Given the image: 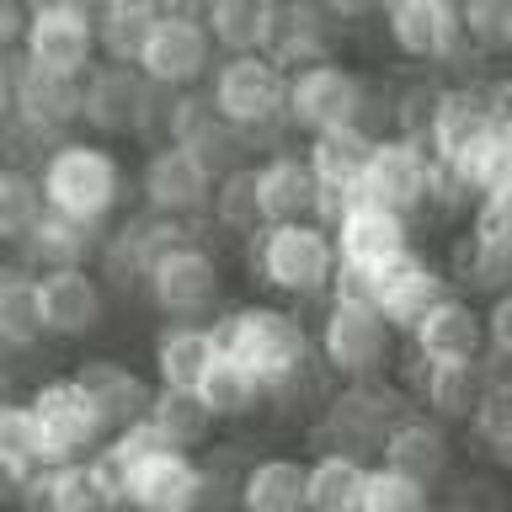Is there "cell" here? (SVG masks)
I'll use <instances>...</instances> for the list:
<instances>
[{"label":"cell","instance_id":"e0dca14e","mask_svg":"<svg viewBox=\"0 0 512 512\" xmlns=\"http://www.w3.org/2000/svg\"><path fill=\"white\" fill-rule=\"evenodd\" d=\"M144 80L139 64H123V59H96L86 75H80V128L96 139H134V123H139V107H144Z\"/></svg>","mask_w":512,"mask_h":512},{"label":"cell","instance_id":"ee69618b","mask_svg":"<svg viewBox=\"0 0 512 512\" xmlns=\"http://www.w3.org/2000/svg\"><path fill=\"white\" fill-rule=\"evenodd\" d=\"M48 486H54V502L48 512H91V507H112V496L96 475L91 454L80 459H48Z\"/></svg>","mask_w":512,"mask_h":512},{"label":"cell","instance_id":"bcb514c9","mask_svg":"<svg viewBox=\"0 0 512 512\" xmlns=\"http://www.w3.org/2000/svg\"><path fill=\"white\" fill-rule=\"evenodd\" d=\"M416 507H432V491L422 480L390 470V464L368 459V475H363V491H358V512H416Z\"/></svg>","mask_w":512,"mask_h":512},{"label":"cell","instance_id":"e575fe53","mask_svg":"<svg viewBox=\"0 0 512 512\" xmlns=\"http://www.w3.org/2000/svg\"><path fill=\"white\" fill-rule=\"evenodd\" d=\"M454 171V182L480 198V192H512V128L507 123H491L486 134H475L454 160H443Z\"/></svg>","mask_w":512,"mask_h":512},{"label":"cell","instance_id":"d6986e66","mask_svg":"<svg viewBox=\"0 0 512 512\" xmlns=\"http://www.w3.org/2000/svg\"><path fill=\"white\" fill-rule=\"evenodd\" d=\"M379 22L400 64H416V70H438L448 59V48L459 43L454 0H384Z\"/></svg>","mask_w":512,"mask_h":512},{"label":"cell","instance_id":"9a60e30c","mask_svg":"<svg viewBox=\"0 0 512 512\" xmlns=\"http://www.w3.org/2000/svg\"><path fill=\"white\" fill-rule=\"evenodd\" d=\"M208 187H214V176L203 171V160L187 144H150V150H139L134 203L176 214V219H198L208 203Z\"/></svg>","mask_w":512,"mask_h":512},{"label":"cell","instance_id":"ac0fdd59","mask_svg":"<svg viewBox=\"0 0 512 512\" xmlns=\"http://www.w3.org/2000/svg\"><path fill=\"white\" fill-rule=\"evenodd\" d=\"M219 48L198 16H155L150 38L139 48V70L155 86H203Z\"/></svg>","mask_w":512,"mask_h":512},{"label":"cell","instance_id":"603a6c76","mask_svg":"<svg viewBox=\"0 0 512 512\" xmlns=\"http://www.w3.org/2000/svg\"><path fill=\"white\" fill-rule=\"evenodd\" d=\"M70 374L80 379V390L91 395V406H96V416H102L107 432L150 411V395H155L150 368L128 363V358H118V352H86Z\"/></svg>","mask_w":512,"mask_h":512},{"label":"cell","instance_id":"f907efd6","mask_svg":"<svg viewBox=\"0 0 512 512\" xmlns=\"http://www.w3.org/2000/svg\"><path fill=\"white\" fill-rule=\"evenodd\" d=\"M176 102H182V86H155L144 91L139 123H134V144L150 150V144H176Z\"/></svg>","mask_w":512,"mask_h":512},{"label":"cell","instance_id":"ab89813d","mask_svg":"<svg viewBox=\"0 0 512 512\" xmlns=\"http://www.w3.org/2000/svg\"><path fill=\"white\" fill-rule=\"evenodd\" d=\"M144 416H150V422L160 427V438L176 443V448H203L219 432V422L208 416L198 390H171V384H155L150 411H144Z\"/></svg>","mask_w":512,"mask_h":512},{"label":"cell","instance_id":"3957f363","mask_svg":"<svg viewBox=\"0 0 512 512\" xmlns=\"http://www.w3.org/2000/svg\"><path fill=\"white\" fill-rule=\"evenodd\" d=\"M240 262H246V278L267 299L315 310L331 288L336 246L320 219H278V224H262L251 240H240Z\"/></svg>","mask_w":512,"mask_h":512},{"label":"cell","instance_id":"9f6ffc18","mask_svg":"<svg viewBox=\"0 0 512 512\" xmlns=\"http://www.w3.org/2000/svg\"><path fill=\"white\" fill-rule=\"evenodd\" d=\"M27 11H48V16H91L96 0H27Z\"/></svg>","mask_w":512,"mask_h":512},{"label":"cell","instance_id":"680465c9","mask_svg":"<svg viewBox=\"0 0 512 512\" xmlns=\"http://www.w3.org/2000/svg\"><path fill=\"white\" fill-rule=\"evenodd\" d=\"M155 11L160 16H198V22H203L208 0H155Z\"/></svg>","mask_w":512,"mask_h":512},{"label":"cell","instance_id":"91938a15","mask_svg":"<svg viewBox=\"0 0 512 512\" xmlns=\"http://www.w3.org/2000/svg\"><path fill=\"white\" fill-rule=\"evenodd\" d=\"M11 123V54H0V134Z\"/></svg>","mask_w":512,"mask_h":512},{"label":"cell","instance_id":"681fc988","mask_svg":"<svg viewBox=\"0 0 512 512\" xmlns=\"http://www.w3.org/2000/svg\"><path fill=\"white\" fill-rule=\"evenodd\" d=\"M464 235L480 246H512V192H480L464 208Z\"/></svg>","mask_w":512,"mask_h":512},{"label":"cell","instance_id":"4fadbf2b","mask_svg":"<svg viewBox=\"0 0 512 512\" xmlns=\"http://www.w3.org/2000/svg\"><path fill=\"white\" fill-rule=\"evenodd\" d=\"M374 278V310L390 320L395 331H406L422 320V310H432L443 294H448V272L443 262L427 251V240H411V246L390 251L384 262L368 267Z\"/></svg>","mask_w":512,"mask_h":512},{"label":"cell","instance_id":"5b68a950","mask_svg":"<svg viewBox=\"0 0 512 512\" xmlns=\"http://www.w3.org/2000/svg\"><path fill=\"white\" fill-rule=\"evenodd\" d=\"M139 299L155 320H214L230 304V272L224 251L208 235H187L160 251L139 283Z\"/></svg>","mask_w":512,"mask_h":512},{"label":"cell","instance_id":"8d00e7d4","mask_svg":"<svg viewBox=\"0 0 512 512\" xmlns=\"http://www.w3.org/2000/svg\"><path fill=\"white\" fill-rule=\"evenodd\" d=\"M155 16H160L155 0H96V11H91L96 54L139 64V48H144V38H150Z\"/></svg>","mask_w":512,"mask_h":512},{"label":"cell","instance_id":"816d5d0a","mask_svg":"<svg viewBox=\"0 0 512 512\" xmlns=\"http://www.w3.org/2000/svg\"><path fill=\"white\" fill-rule=\"evenodd\" d=\"M432 502H448V507H496L502 502V486H496V470H448L443 486L432 491Z\"/></svg>","mask_w":512,"mask_h":512},{"label":"cell","instance_id":"11a10c76","mask_svg":"<svg viewBox=\"0 0 512 512\" xmlns=\"http://www.w3.org/2000/svg\"><path fill=\"white\" fill-rule=\"evenodd\" d=\"M320 6L331 11L336 27H363V22H374V16H379V0H320Z\"/></svg>","mask_w":512,"mask_h":512},{"label":"cell","instance_id":"52a82bcc","mask_svg":"<svg viewBox=\"0 0 512 512\" xmlns=\"http://www.w3.org/2000/svg\"><path fill=\"white\" fill-rule=\"evenodd\" d=\"M187 235H208V230L198 219H176V214H160V208L128 203L123 214L102 230V240H96L91 267L102 272V283L112 288V294H139L150 262L160 251H171L176 240H187Z\"/></svg>","mask_w":512,"mask_h":512},{"label":"cell","instance_id":"d6a6232c","mask_svg":"<svg viewBox=\"0 0 512 512\" xmlns=\"http://www.w3.org/2000/svg\"><path fill=\"white\" fill-rule=\"evenodd\" d=\"M198 400L214 422H256V416H267V384L246 363H235L230 352H214V363L203 368Z\"/></svg>","mask_w":512,"mask_h":512},{"label":"cell","instance_id":"30bf717a","mask_svg":"<svg viewBox=\"0 0 512 512\" xmlns=\"http://www.w3.org/2000/svg\"><path fill=\"white\" fill-rule=\"evenodd\" d=\"M432 171H438V160H432L427 144L400 139V134H384V139L368 144L358 192L422 224V219H427V203H432Z\"/></svg>","mask_w":512,"mask_h":512},{"label":"cell","instance_id":"836d02e7","mask_svg":"<svg viewBox=\"0 0 512 512\" xmlns=\"http://www.w3.org/2000/svg\"><path fill=\"white\" fill-rule=\"evenodd\" d=\"M368 459L336 454V448H310L304 454V507L315 512H358Z\"/></svg>","mask_w":512,"mask_h":512},{"label":"cell","instance_id":"f1b7e54d","mask_svg":"<svg viewBox=\"0 0 512 512\" xmlns=\"http://www.w3.org/2000/svg\"><path fill=\"white\" fill-rule=\"evenodd\" d=\"M43 299H38V272L22 267L6 251L0 256V352H43Z\"/></svg>","mask_w":512,"mask_h":512},{"label":"cell","instance_id":"7402d4cb","mask_svg":"<svg viewBox=\"0 0 512 512\" xmlns=\"http://www.w3.org/2000/svg\"><path fill=\"white\" fill-rule=\"evenodd\" d=\"M203 459L198 448H155L128 470V507H150V512H182V507H203Z\"/></svg>","mask_w":512,"mask_h":512},{"label":"cell","instance_id":"6da1fadb","mask_svg":"<svg viewBox=\"0 0 512 512\" xmlns=\"http://www.w3.org/2000/svg\"><path fill=\"white\" fill-rule=\"evenodd\" d=\"M214 347L246 363L267 384V416H310V406L326 395L331 374L315 358V336L304 310L283 299H235L208 320Z\"/></svg>","mask_w":512,"mask_h":512},{"label":"cell","instance_id":"277c9868","mask_svg":"<svg viewBox=\"0 0 512 512\" xmlns=\"http://www.w3.org/2000/svg\"><path fill=\"white\" fill-rule=\"evenodd\" d=\"M411 406V390L395 374H368V379H331L326 395L310 406V427L304 438L310 448H336V454L374 459L379 438L390 422Z\"/></svg>","mask_w":512,"mask_h":512},{"label":"cell","instance_id":"1f68e13d","mask_svg":"<svg viewBox=\"0 0 512 512\" xmlns=\"http://www.w3.org/2000/svg\"><path fill=\"white\" fill-rule=\"evenodd\" d=\"M235 507L251 512H294L304 507V454L288 448H262L235 486Z\"/></svg>","mask_w":512,"mask_h":512},{"label":"cell","instance_id":"7a4b0ae2","mask_svg":"<svg viewBox=\"0 0 512 512\" xmlns=\"http://www.w3.org/2000/svg\"><path fill=\"white\" fill-rule=\"evenodd\" d=\"M32 176H38V187H43V203L54 208V214H70V219L107 224L134 203V171H128L123 150L112 139L86 134V128L64 134L54 150L38 160Z\"/></svg>","mask_w":512,"mask_h":512},{"label":"cell","instance_id":"d4e9b609","mask_svg":"<svg viewBox=\"0 0 512 512\" xmlns=\"http://www.w3.org/2000/svg\"><path fill=\"white\" fill-rule=\"evenodd\" d=\"M336 38H342V27L331 22V11L320 6V0H278L272 27H267V54L278 59L283 70H299V64L331 59Z\"/></svg>","mask_w":512,"mask_h":512},{"label":"cell","instance_id":"f546056e","mask_svg":"<svg viewBox=\"0 0 512 512\" xmlns=\"http://www.w3.org/2000/svg\"><path fill=\"white\" fill-rule=\"evenodd\" d=\"M411 390V400L432 416H443L448 427H459L464 416H470L475 395H480V363H416L406 352V379H400Z\"/></svg>","mask_w":512,"mask_h":512},{"label":"cell","instance_id":"4316f807","mask_svg":"<svg viewBox=\"0 0 512 512\" xmlns=\"http://www.w3.org/2000/svg\"><path fill=\"white\" fill-rule=\"evenodd\" d=\"M315 198H320V176L310 171L299 144L288 150H272L256 160V203H262V219H315Z\"/></svg>","mask_w":512,"mask_h":512},{"label":"cell","instance_id":"6f0895ef","mask_svg":"<svg viewBox=\"0 0 512 512\" xmlns=\"http://www.w3.org/2000/svg\"><path fill=\"white\" fill-rule=\"evenodd\" d=\"M22 464H6L0 459V502H16V496H22Z\"/></svg>","mask_w":512,"mask_h":512},{"label":"cell","instance_id":"94428289","mask_svg":"<svg viewBox=\"0 0 512 512\" xmlns=\"http://www.w3.org/2000/svg\"><path fill=\"white\" fill-rule=\"evenodd\" d=\"M379 6H384V0H379Z\"/></svg>","mask_w":512,"mask_h":512},{"label":"cell","instance_id":"8992f818","mask_svg":"<svg viewBox=\"0 0 512 512\" xmlns=\"http://www.w3.org/2000/svg\"><path fill=\"white\" fill-rule=\"evenodd\" d=\"M315 358L331 379H368V374H390L400 358V331L384 320L374 304H347V299H320L315 320Z\"/></svg>","mask_w":512,"mask_h":512},{"label":"cell","instance_id":"484cf974","mask_svg":"<svg viewBox=\"0 0 512 512\" xmlns=\"http://www.w3.org/2000/svg\"><path fill=\"white\" fill-rule=\"evenodd\" d=\"M214 326L208 320H155L150 331V379L171 390H198L203 368L214 363Z\"/></svg>","mask_w":512,"mask_h":512},{"label":"cell","instance_id":"ba28073f","mask_svg":"<svg viewBox=\"0 0 512 512\" xmlns=\"http://www.w3.org/2000/svg\"><path fill=\"white\" fill-rule=\"evenodd\" d=\"M363 86H368V70L342 59V54L299 64V70H288L283 118L299 139L320 134V128H352V112H358V102H363Z\"/></svg>","mask_w":512,"mask_h":512},{"label":"cell","instance_id":"2e32d148","mask_svg":"<svg viewBox=\"0 0 512 512\" xmlns=\"http://www.w3.org/2000/svg\"><path fill=\"white\" fill-rule=\"evenodd\" d=\"M400 347L411 352L416 363H475L486 352V320H480V299L470 294H448L422 310L416 326L400 331Z\"/></svg>","mask_w":512,"mask_h":512},{"label":"cell","instance_id":"d590c367","mask_svg":"<svg viewBox=\"0 0 512 512\" xmlns=\"http://www.w3.org/2000/svg\"><path fill=\"white\" fill-rule=\"evenodd\" d=\"M448 288L454 294H470V299H491L502 294L507 278H512V246H480L470 235H454V246H448Z\"/></svg>","mask_w":512,"mask_h":512},{"label":"cell","instance_id":"74e56055","mask_svg":"<svg viewBox=\"0 0 512 512\" xmlns=\"http://www.w3.org/2000/svg\"><path fill=\"white\" fill-rule=\"evenodd\" d=\"M368 144H374V139L358 134V128H320V134H304L299 139V150H304V160H310V171L320 176V187L358 192Z\"/></svg>","mask_w":512,"mask_h":512},{"label":"cell","instance_id":"b9f144b4","mask_svg":"<svg viewBox=\"0 0 512 512\" xmlns=\"http://www.w3.org/2000/svg\"><path fill=\"white\" fill-rule=\"evenodd\" d=\"M43 208L48 203H43L38 176H32L27 166L0 160V251H16V240L43 219Z\"/></svg>","mask_w":512,"mask_h":512},{"label":"cell","instance_id":"60d3db41","mask_svg":"<svg viewBox=\"0 0 512 512\" xmlns=\"http://www.w3.org/2000/svg\"><path fill=\"white\" fill-rule=\"evenodd\" d=\"M459 427H464V438H470V448H480V454L491 459V470H502L507 454H512V390H507V379L480 384L475 406Z\"/></svg>","mask_w":512,"mask_h":512},{"label":"cell","instance_id":"9c48e42d","mask_svg":"<svg viewBox=\"0 0 512 512\" xmlns=\"http://www.w3.org/2000/svg\"><path fill=\"white\" fill-rule=\"evenodd\" d=\"M22 395H27L32 422H38L43 459H80L107 438L102 416H96L91 395L80 390L75 374H38Z\"/></svg>","mask_w":512,"mask_h":512},{"label":"cell","instance_id":"7bdbcfd3","mask_svg":"<svg viewBox=\"0 0 512 512\" xmlns=\"http://www.w3.org/2000/svg\"><path fill=\"white\" fill-rule=\"evenodd\" d=\"M438 86L443 80L432 70H416V64H406V70L395 75V107H390V134L400 139H427V123H432V102H438Z\"/></svg>","mask_w":512,"mask_h":512},{"label":"cell","instance_id":"f35d334b","mask_svg":"<svg viewBox=\"0 0 512 512\" xmlns=\"http://www.w3.org/2000/svg\"><path fill=\"white\" fill-rule=\"evenodd\" d=\"M272 11H278V0H208L203 27L219 54H256V48H267Z\"/></svg>","mask_w":512,"mask_h":512},{"label":"cell","instance_id":"f6af8a7d","mask_svg":"<svg viewBox=\"0 0 512 512\" xmlns=\"http://www.w3.org/2000/svg\"><path fill=\"white\" fill-rule=\"evenodd\" d=\"M459 11V38L502 64L507 43H512V0H454Z\"/></svg>","mask_w":512,"mask_h":512},{"label":"cell","instance_id":"7dc6e473","mask_svg":"<svg viewBox=\"0 0 512 512\" xmlns=\"http://www.w3.org/2000/svg\"><path fill=\"white\" fill-rule=\"evenodd\" d=\"M192 155L203 160V171L208 176H224V171H240V166H251V144H246V128L230 123V118H208L192 139H182Z\"/></svg>","mask_w":512,"mask_h":512},{"label":"cell","instance_id":"f5cc1de1","mask_svg":"<svg viewBox=\"0 0 512 512\" xmlns=\"http://www.w3.org/2000/svg\"><path fill=\"white\" fill-rule=\"evenodd\" d=\"M480 320H486V347L507 352L512 347V331H507V288L491 299H480Z\"/></svg>","mask_w":512,"mask_h":512},{"label":"cell","instance_id":"4dcf8cb0","mask_svg":"<svg viewBox=\"0 0 512 512\" xmlns=\"http://www.w3.org/2000/svg\"><path fill=\"white\" fill-rule=\"evenodd\" d=\"M198 224L208 230V240H230V246H240V240H251L256 230H262L267 219H262V203H256V160L240 166V171L214 176Z\"/></svg>","mask_w":512,"mask_h":512},{"label":"cell","instance_id":"ffe728a7","mask_svg":"<svg viewBox=\"0 0 512 512\" xmlns=\"http://www.w3.org/2000/svg\"><path fill=\"white\" fill-rule=\"evenodd\" d=\"M11 118L38 128L48 139H64L80 128V75H54L11 54Z\"/></svg>","mask_w":512,"mask_h":512},{"label":"cell","instance_id":"83f0119b","mask_svg":"<svg viewBox=\"0 0 512 512\" xmlns=\"http://www.w3.org/2000/svg\"><path fill=\"white\" fill-rule=\"evenodd\" d=\"M112 224V219H107ZM107 224H91V219H70V214H54L43 208V219L16 240V262L32 267V272H54V267H80L96 256V240H102Z\"/></svg>","mask_w":512,"mask_h":512},{"label":"cell","instance_id":"5bb4252c","mask_svg":"<svg viewBox=\"0 0 512 512\" xmlns=\"http://www.w3.org/2000/svg\"><path fill=\"white\" fill-rule=\"evenodd\" d=\"M374 459L400 470V475H411V480H422L427 491H438L443 475L459 464V438H454V427H448L443 416H432L411 400V406L390 422V432L379 438Z\"/></svg>","mask_w":512,"mask_h":512},{"label":"cell","instance_id":"c3c4849f","mask_svg":"<svg viewBox=\"0 0 512 512\" xmlns=\"http://www.w3.org/2000/svg\"><path fill=\"white\" fill-rule=\"evenodd\" d=\"M0 459H6V464H22V470L43 459L38 422H32V411H27V395H16V390L0 395Z\"/></svg>","mask_w":512,"mask_h":512},{"label":"cell","instance_id":"44dd1931","mask_svg":"<svg viewBox=\"0 0 512 512\" xmlns=\"http://www.w3.org/2000/svg\"><path fill=\"white\" fill-rule=\"evenodd\" d=\"M422 224L406 219V214H395V208H384L374 198H352L342 214L331 219V246H336V262H347V267H374L384 262L390 251L400 246H411V240H422L416 235Z\"/></svg>","mask_w":512,"mask_h":512},{"label":"cell","instance_id":"8fae6325","mask_svg":"<svg viewBox=\"0 0 512 512\" xmlns=\"http://www.w3.org/2000/svg\"><path fill=\"white\" fill-rule=\"evenodd\" d=\"M38 299L48 342H91L112 326V304H118V294L102 283V272L91 262L38 272Z\"/></svg>","mask_w":512,"mask_h":512},{"label":"cell","instance_id":"cb8c5ba5","mask_svg":"<svg viewBox=\"0 0 512 512\" xmlns=\"http://www.w3.org/2000/svg\"><path fill=\"white\" fill-rule=\"evenodd\" d=\"M27 64L38 70H54V75H86L96 59V32H91V16H48V11H27V32H22V48H16Z\"/></svg>","mask_w":512,"mask_h":512},{"label":"cell","instance_id":"7c38bea8","mask_svg":"<svg viewBox=\"0 0 512 512\" xmlns=\"http://www.w3.org/2000/svg\"><path fill=\"white\" fill-rule=\"evenodd\" d=\"M203 86H208V96H214L219 118L251 128V123L283 118L288 70L267 54V48H256V54H219Z\"/></svg>","mask_w":512,"mask_h":512},{"label":"cell","instance_id":"db71d44e","mask_svg":"<svg viewBox=\"0 0 512 512\" xmlns=\"http://www.w3.org/2000/svg\"><path fill=\"white\" fill-rule=\"evenodd\" d=\"M27 32V0H0V54H16Z\"/></svg>","mask_w":512,"mask_h":512}]
</instances>
